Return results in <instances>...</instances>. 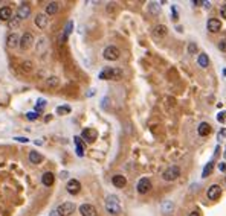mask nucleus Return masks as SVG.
<instances>
[{"label":"nucleus","mask_w":226,"mask_h":216,"mask_svg":"<svg viewBox=\"0 0 226 216\" xmlns=\"http://www.w3.org/2000/svg\"><path fill=\"white\" fill-rule=\"evenodd\" d=\"M173 208H174V204H173L171 201H165V203H162V212H164V213H171Z\"/></svg>","instance_id":"obj_26"},{"label":"nucleus","mask_w":226,"mask_h":216,"mask_svg":"<svg viewBox=\"0 0 226 216\" xmlns=\"http://www.w3.org/2000/svg\"><path fill=\"white\" fill-rule=\"evenodd\" d=\"M6 46H8L9 49H15V47L20 46V38H18V35L15 34V32H12V34L8 35V38H6Z\"/></svg>","instance_id":"obj_14"},{"label":"nucleus","mask_w":226,"mask_h":216,"mask_svg":"<svg viewBox=\"0 0 226 216\" xmlns=\"http://www.w3.org/2000/svg\"><path fill=\"white\" fill-rule=\"evenodd\" d=\"M218 169L222 172H226V163H220V164H218Z\"/></svg>","instance_id":"obj_40"},{"label":"nucleus","mask_w":226,"mask_h":216,"mask_svg":"<svg viewBox=\"0 0 226 216\" xmlns=\"http://www.w3.org/2000/svg\"><path fill=\"white\" fill-rule=\"evenodd\" d=\"M225 181H226V178H225Z\"/></svg>","instance_id":"obj_45"},{"label":"nucleus","mask_w":226,"mask_h":216,"mask_svg":"<svg viewBox=\"0 0 226 216\" xmlns=\"http://www.w3.org/2000/svg\"><path fill=\"white\" fill-rule=\"evenodd\" d=\"M18 23H20L18 18H14V20H9V22H8V26H9L11 29H15V28L18 26Z\"/></svg>","instance_id":"obj_33"},{"label":"nucleus","mask_w":226,"mask_h":216,"mask_svg":"<svg viewBox=\"0 0 226 216\" xmlns=\"http://www.w3.org/2000/svg\"><path fill=\"white\" fill-rule=\"evenodd\" d=\"M220 15H222L223 18H226V3L222 6V8H220Z\"/></svg>","instance_id":"obj_37"},{"label":"nucleus","mask_w":226,"mask_h":216,"mask_svg":"<svg viewBox=\"0 0 226 216\" xmlns=\"http://www.w3.org/2000/svg\"><path fill=\"white\" fill-rule=\"evenodd\" d=\"M188 50H190L191 53H194V52L197 50V46H196V44H192V43H191V44L188 46Z\"/></svg>","instance_id":"obj_39"},{"label":"nucleus","mask_w":226,"mask_h":216,"mask_svg":"<svg viewBox=\"0 0 226 216\" xmlns=\"http://www.w3.org/2000/svg\"><path fill=\"white\" fill-rule=\"evenodd\" d=\"M104 58L107 59V61H116L119 58V55H121V52H119V49L116 47V46H108V47H106L104 49Z\"/></svg>","instance_id":"obj_5"},{"label":"nucleus","mask_w":226,"mask_h":216,"mask_svg":"<svg viewBox=\"0 0 226 216\" xmlns=\"http://www.w3.org/2000/svg\"><path fill=\"white\" fill-rule=\"evenodd\" d=\"M54 181H55V175H54L52 172H46V173H43V177H41V183H43L46 187L52 186Z\"/></svg>","instance_id":"obj_19"},{"label":"nucleus","mask_w":226,"mask_h":216,"mask_svg":"<svg viewBox=\"0 0 226 216\" xmlns=\"http://www.w3.org/2000/svg\"><path fill=\"white\" fill-rule=\"evenodd\" d=\"M122 78V70L118 67H106L99 73V79L104 81H118Z\"/></svg>","instance_id":"obj_1"},{"label":"nucleus","mask_w":226,"mask_h":216,"mask_svg":"<svg viewBox=\"0 0 226 216\" xmlns=\"http://www.w3.org/2000/svg\"><path fill=\"white\" fill-rule=\"evenodd\" d=\"M26 117H28V120H37V117H38V113H35V111H31V113L26 114Z\"/></svg>","instance_id":"obj_35"},{"label":"nucleus","mask_w":226,"mask_h":216,"mask_svg":"<svg viewBox=\"0 0 226 216\" xmlns=\"http://www.w3.org/2000/svg\"><path fill=\"white\" fill-rule=\"evenodd\" d=\"M136 189H138V192L141 195L148 193V192L151 190V181H150L148 178H141L139 183H138V186H136Z\"/></svg>","instance_id":"obj_7"},{"label":"nucleus","mask_w":226,"mask_h":216,"mask_svg":"<svg viewBox=\"0 0 226 216\" xmlns=\"http://www.w3.org/2000/svg\"><path fill=\"white\" fill-rule=\"evenodd\" d=\"M58 12V3L57 2H50L46 6V15H54Z\"/></svg>","instance_id":"obj_23"},{"label":"nucleus","mask_w":226,"mask_h":216,"mask_svg":"<svg viewBox=\"0 0 226 216\" xmlns=\"http://www.w3.org/2000/svg\"><path fill=\"white\" fill-rule=\"evenodd\" d=\"M50 216H58V213H57V210H54V212L50 213Z\"/></svg>","instance_id":"obj_42"},{"label":"nucleus","mask_w":226,"mask_h":216,"mask_svg":"<svg viewBox=\"0 0 226 216\" xmlns=\"http://www.w3.org/2000/svg\"><path fill=\"white\" fill-rule=\"evenodd\" d=\"M46 84H48V87H50V88H55V87H58L60 79L57 78V76H50V78H48Z\"/></svg>","instance_id":"obj_27"},{"label":"nucleus","mask_w":226,"mask_h":216,"mask_svg":"<svg viewBox=\"0 0 226 216\" xmlns=\"http://www.w3.org/2000/svg\"><path fill=\"white\" fill-rule=\"evenodd\" d=\"M167 34H168V29L165 24H157V26L153 28V37H156V38H164Z\"/></svg>","instance_id":"obj_15"},{"label":"nucleus","mask_w":226,"mask_h":216,"mask_svg":"<svg viewBox=\"0 0 226 216\" xmlns=\"http://www.w3.org/2000/svg\"><path fill=\"white\" fill-rule=\"evenodd\" d=\"M12 18V9L9 6H3V8H0V20H3V22H9Z\"/></svg>","instance_id":"obj_17"},{"label":"nucleus","mask_w":226,"mask_h":216,"mask_svg":"<svg viewBox=\"0 0 226 216\" xmlns=\"http://www.w3.org/2000/svg\"><path fill=\"white\" fill-rule=\"evenodd\" d=\"M66 189H67V192H69L71 195H76L80 190H81V184H80L78 180H69Z\"/></svg>","instance_id":"obj_10"},{"label":"nucleus","mask_w":226,"mask_h":216,"mask_svg":"<svg viewBox=\"0 0 226 216\" xmlns=\"http://www.w3.org/2000/svg\"><path fill=\"white\" fill-rule=\"evenodd\" d=\"M80 213L83 216H96V208L92 204H83L80 205Z\"/></svg>","instance_id":"obj_13"},{"label":"nucleus","mask_w":226,"mask_h":216,"mask_svg":"<svg viewBox=\"0 0 226 216\" xmlns=\"http://www.w3.org/2000/svg\"><path fill=\"white\" fill-rule=\"evenodd\" d=\"M96 137H98V133H96V129H93V128H86V129H83V133H81V138L87 140V142H95Z\"/></svg>","instance_id":"obj_11"},{"label":"nucleus","mask_w":226,"mask_h":216,"mask_svg":"<svg viewBox=\"0 0 226 216\" xmlns=\"http://www.w3.org/2000/svg\"><path fill=\"white\" fill-rule=\"evenodd\" d=\"M220 195H222V189H220L218 184H213V186H209V189H208V192H206V196H208L211 201L218 199Z\"/></svg>","instance_id":"obj_8"},{"label":"nucleus","mask_w":226,"mask_h":216,"mask_svg":"<svg viewBox=\"0 0 226 216\" xmlns=\"http://www.w3.org/2000/svg\"><path fill=\"white\" fill-rule=\"evenodd\" d=\"M197 63H199L200 67H208L209 66V58H208L206 53H200L199 58H197Z\"/></svg>","instance_id":"obj_24"},{"label":"nucleus","mask_w":226,"mask_h":216,"mask_svg":"<svg viewBox=\"0 0 226 216\" xmlns=\"http://www.w3.org/2000/svg\"><path fill=\"white\" fill-rule=\"evenodd\" d=\"M45 107H46V101H45V99H38V101H37V105H35V113L43 111Z\"/></svg>","instance_id":"obj_30"},{"label":"nucleus","mask_w":226,"mask_h":216,"mask_svg":"<svg viewBox=\"0 0 226 216\" xmlns=\"http://www.w3.org/2000/svg\"><path fill=\"white\" fill-rule=\"evenodd\" d=\"M72 29H73V22H67V24H66V28H64V34H63V41L71 35Z\"/></svg>","instance_id":"obj_28"},{"label":"nucleus","mask_w":226,"mask_h":216,"mask_svg":"<svg viewBox=\"0 0 226 216\" xmlns=\"http://www.w3.org/2000/svg\"><path fill=\"white\" fill-rule=\"evenodd\" d=\"M206 28H208V31L209 32H218L220 29H222V23H220V20L218 18H209L208 20V23H206Z\"/></svg>","instance_id":"obj_12"},{"label":"nucleus","mask_w":226,"mask_h":216,"mask_svg":"<svg viewBox=\"0 0 226 216\" xmlns=\"http://www.w3.org/2000/svg\"><path fill=\"white\" fill-rule=\"evenodd\" d=\"M106 210H107V213L113 216L121 213V204H119V198L116 195H108L106 198Z\"/></svg>","instance_id":"obj_2"},{"label":"nucleus","mask_w":226,"mask_h":216,"mask_svg":"<svg viewBox=\"0 0 226 216\" xmlns=\"http://www.w3.org/2000/svg\"><path fill=\"white\" fill-rule=\"evenodd\" d=\"M225 157H226V152H225Z\"/></svg>","instance_id":"obj_44"},{"label":"nucleus","mask_w":226,"mask_h":216,"mask_svg":"<svg viewBox=\"0 0 226 216\" xmlns=\"http://www.w3.org/2000/svg\"><path fill=\"white\" fill-rule=\"evenodd\" d=\"M213 169H214V161H209V163H206L205 164V168H203V171H202V177L203 178H206L211 172H213Z\"/></svg>","instance_id":"obj_25"},{"label":"nucleus","mask_w":226,"mask_h":216,"mask_svg":"<svg viewBox=\"0 0 226 216\" xmlns=\"http://www.w3.org/2000/svg\"><path fill=\"white\" fill-rule=\"evenodd\" d=\"M34 44V35L31 34V32H24L23 37L20 38V49L22 50H28V49H31Z\"/></svg>","instance_id":"obj_6"},{"label":"nucleus","mask_w":226,"mask_h":216,"mask_svg":"<svg viewBox=\"0 0 226 216\" xmlns=\"http://www.w3.org/2000/svg\"><path fill=\"white\" fill-rule=\"evenodd\" d=\"M14 140H17V142H22V143H28V140H29V138H28V137H15Z\"/></svg>","instance_id":"obj_38"},{"label":"nucleus","mask_w":226,"mask_h":216,"mask_svg":"<svg viewBox=\"0 0 226 216\" xmlns=\"http://www.w3.org/2000/svg\"><path fill=\"white\" fill-rule=\"evenodd\" d=\"M179 177H180V169L177 166H170L167 171H164V173H162V178L165 181H174Z\"/></svg>","instance_id":"obj_3"},{"label":"nucleus","mask_w":226,"mask_h":216,"mask_svg":"<svg viewBox=\"0 0 226 216\" xmlns=\"http://www.w3.org/2000/svg\"><path fill=\"white\" fill-rule=\"evenodd\" d=\"M112 183H113V186H115V187L122 189V187H125L127 180H125V177H122V175H115V177H112Z\"/></svg>","instance_id":"obj_18"},{"label":"nucleus","mask_w":226,"mask_h":216,"mask_svg":"<svg viewBox=\"0 0 226 216\" xmlns=\"http://www.w3.org/2000/svg\"><path fill=\"white\" fill-rule=\"evenodd\" d=\"M57 113L58 114H69L71 113V107H67V105H64V107H58V108H57Z\"/></svg>","instance_id":"obj_32"},{"label":"nucleus","mask_w":226,"mask_h":216,"mask_svg":"<svg viewBox=\"0 0 226 216\" xmlns=\"http://www.w3.org/2000/svg\"><path fill=\"white\" fill-rule=\"evenodd\" d=\"M35 24H37V28H40V29H45L46 26H48V22H49V18H48V15L46 14H38L35 17Z\"/></svg>","instance_id":"obj_16"},{"label":"nucleus","mask_w":226,"mask_h":216,"mask_svg":"<svg viewBox=\"0 0 226 216\" xmlns=\"http://www.w3.org/2000/svg\"><path fill=\"white\" fill-rule=\"evenodd\" d=\"M75 212V204L73 203H63L57 207L58 216H71Z\"/></svg>","instance_id":"obj_4"},{"label":"nucleus","mask_w":226,"mask_h":216,"mask_svg":"<svg viewBox=\"0 0 226 216\" xmlns=\"http://www.w3.org/2000/svg\"><path fill=\"white\" fill-rule=\"evenodd\" d=\"M29 15H31V6H29L28 3L20 5L18 9H17V18H18V20H24V18H28Z\"/></svg>","instance_id":"obj_9"},{"label":"nucleus","mask_w":226,"mask_h":216,"mask_svg":"<svg viewBox=\"0 0 226 216\" xmlns=\"http://www.w3.org/2000/svg\"><path fill=\"white\" fill-rule=\"evenodd\" d=\"M29 161H31V163H34V164H38V163H41V161H43V155H41L40 152L32 151V152H29Z\"/></svg>","instance_id":"obj_22"},{"label":"nucleus","mask_w":226,"mask_h":216,"mask_svg":"<svg viewBox=\"0 0 226 216\" xmlns=\"http://www.w3.org/2000/svg\"><path fill=\"white\" fill-rule=\"evenodd\" d=\"M223 73H225V75H226V68H225V70H223Z\"/></svg>","instance_id":"obj_43"},{"label":"nucleus","mask_w":226,"mask_h":216,"mask_svg":"<svg viewBox=\"0 0 226 216\" xmlns=\"http://www.w3.org/2000/svg\"><path fill=\"white\" fill-rule=\"evenodd\" d=\"M197 133H199V136L206 137L209 133H211V125L206 123V122H202V123L199 125V128H197Z\"/></svg>","instance_id":"obj_20"},{"label":"nucleus","mask_w":226,"mask_h":216,"mask_svg":"<svg viewBox=\"0 0 226 216\" xmlns=\"http://www.w3.org/2000/svg\"><path fill=\"white\" fill-rule=\"evenodd\" d=\"M73 142H75V146H76V154H78V157H83L84 155V146H83V142H81V137H73Z\"/></svg>","instance_id":"obj_21"},{"label":"nucleus","mask_w":226,"mask_h":216,"mask_svg":"<svg viewBox=\"0 0 226 216\" xmlns=\"http://www.w3.org/2000/svg\"><path fill=\"white\" fill-rule=\"evenodd\" d=\"M148 11L151 12V14H159V12H160V6H159V3H150Z\"/></svg>","instance_id":"obj_31"},{"label":"nucleus","mask_w":226,"mask_h":216,"mask_svg":"<svg viewBox=\"0 0 226 216\" xmlns=\"http://www.w3.org/2000/svg\"><path fill=\"white\" fill-rule=\"evenodd\" d=\"M217 120H218L220 123H225V122H226V111L218 113V116H217Z\"/></svg>","instance_id":"obj_34"},{"label":"nucleus","mask_w":226,"mask_h":216,"mask_svg":"<svg viewBox=\"0 0 226 216\" xmlns=\"http://www.w3.org/2000/svg\"><path fill=\"white\" fill-rule=\"evenodd\" d=\"M32 63L31 61H24V63H22V72H24V73H29L31 70H32Z\"/></svg>","instance_id":"obj_29"},{"label":"nucleus","mask_w":226,"mask_h":216,"mask_svg":"<svg viewBox=\"0 0 226 216\" xmlns=\"http://www.w3.org/2000/svg\"><path fill=\"white\" fill-rule=\"evenodd\" d=\"M218 49H220L222 52H226V38H223V40L218 43Z\"/></svg>","instance_id":"obj_36"},{"label":"nucleus","mask_w":226,"mask_h":216,"mask_svg":"<svg viewBox=\"0 0 226 216\" xmlns=\"http://www.w3.org/2000/svg\"><path fill=\"white\" fill-rule=\"evenodd\" d=\"M190 216H200V213H199V212H191Z\"/></svg>","instance_id":"obj_41"}]
</instances>
